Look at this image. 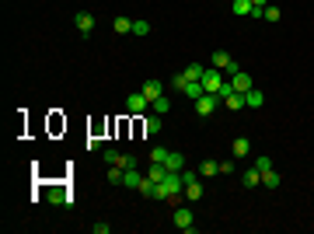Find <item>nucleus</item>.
I'll use <instances>...</instances> for the list:
<instances>
[{"label": "nucleus", "mask_w": 314, "mask_h": 234, "mask_svg": "<svg viewBox=\"0 0 314 234\" xmlns=\"http://www.w3.org/2000/svg\"><path fill=\"white\" fill-rule=\"evenodd\" d=\"M227 80H224V70H217V67H206V74H203V87L210 91V94H220V87H224Z\"/></svg>", "instance_id": "obj_3"}, {"label": "nucleus", "mask_w": 314, "mask_h": 234, "mask_svg": "<svg viewBox=\"0 0 314 234\" xmlns=\"http://www.w3.org/2000/svg\"><path fill=\"white\" fill-rule=\"evenodd\" d=\"M175 227H182L185 234H196V220H192V210L189 206H175Z\"/></svg>", "instance_id": "obj_4"}, {"label": "nucleus", "mask_w": 314, "mask_h": 234, "mask_svg": "<svg viewBox=\"0 0 314 234\" xmlns=\"http://www.w3.org/2000/svg\"><path fill=\"white\" fill-rule=\"evenodd\" d=\"M258 182H262V171H258V168H248V171L241 175V185H244V189H255Z\"/></svg>", "instance_id": "obj_12"}, {"label": "nucleus", "mask_w": 314, "mask_h": 234, "mask_svg": "<svg viewBox=\"0 0 314 234\" xmlns=\"http://www.w3.org/2000/svg\"><path fill=\"white\" fill-rule=\"evenodd\" d=\"M150 108H154L157 115H161V112H168V108H171V101H168V98L161 94V98H157V101H154V105H150Z\"/></svg>", "instance_id": "obj_25"}, {"label": "nucleus", "mask_w": 314, "mask_h": 234, "mask_svg": "<svg viewBox=\"0 0 314 234\" xmlns=\"http://www.w3.org/2000/svg\"><path fill=\"white\" fill-rule=\"evenodd\" d=\"M248 151H251V144H248L244 137H241V140H234V144H231V154H234V157H244V154H248Z\"/></svg>", "instance_id": "obj_22"}, {"label": "nucleus", "mask_w": 314, "mask_h": 234, "mask_svg": "<svg viewBox=\"0 0 314 234\" xmlns=\"http://www.w3.org/2000/svg\"><path fill=\"white\" fill-rule=\"evenodd\" d=\"M220 101H224L220 94H210V91H203V94L196 98V112L206 119V115H213V112H217V105H220Z\"/></svg>", "instance_id": "obj_2"}, {"label": "nucleus", "mask_w": 314, "mask_h": 234, "mask_svg": "<svg viewBox=\"0 0 314 234\" xmlns=\"http://www.w3.org/2000/svg\"><path fill=\"white\" fill-rule=\"evenodd\" d=\"M119 164H122V168H136V157H133V154H122V161H119Z\"/></svg>", "instance_id": "obj_34"}, {"label": "nucleus", "mask_w": 314, "mask_h": 234, "mask_svg": "<svg viewBox=\"0 0 314 234\" xmlns=\"http://www.w3.org/2000/svg\"><path fill=\"white\" fill-rule=\"evenodd\" d=\"M164 168H168V171H182V168H185V154H182V151H168Z\"/></svg>", "instance_id": "obj_9"}, {"label": "nucleus", "mask_w": 314, "mask_h": 234, "mask_svg": "<svg viewBox=\"0 0 314 234\" xmlns=\"http://www.w3.org/2000/svg\"><path fill=\"white\" fill-rule=\"evenodd\" d=\"M112 28H115V32H119V35H129V32H133V21H129V18H122V14H119V18H115V25H112Z\"/></svg>", "instance_id": "obj_21"}, {"label": "nucleus", "mask_w": 314, "mask_h": 234, "mask_svg": "<svg viewBox=\"0 0 314 234\" xmlns=\"http://www.w3.org/2000/svg\"><path fill=\"white\" fill-rule=\"evenodd\" d=\"M265 105V94L258 91V87H251L248 94H244V108H262Z\"/></svg>", "instance_id": "obj_11"}, {"label": "nucleus", "mask_w": 314, "mask_h": 234, "mask_svg": "<svg viewBox=\"0 0 314 234\" xmlns=\"http://www.w3.org/2000/svg\"><path fill=\"white\" fill-rule=\"evenodd\" d=\"M140 182H143V175H140L136 168H126V175H122V185H126V189H140Z\"/></svg>", "instance_id": "obj_13"}, {"label": "nucleus", "mask_w": 314, "mask_h": 234, "mask_svg": "<svg viewBox=\"0 0 314 234\" xmlns=\"http://www.w3.org/2000/svg\"><path fill=\"white\" fill-rule=\"evenodd\" d=\"M164 157H168V147H154L150 151V161H157V164H164Z\"/></svg>", "instance_id": "obj_28"}, {"label": "nucleus", "mask_w": 314, "mask_h": 234, "mask_svg": "<svg viewBox=\"0 0 314 234\" xmlns=\"http://www.w3.org/2000/svg\"><path fill=\"white\" fill-rule=\"evenodd\" d=\"M101 157H105V164H119V161H122V154H119V151H112V147H108Z\"/></svg>", "instance_id": "obj_26"}, {"label": "nucleus", "mask_w": 314, "mask_h": 234, "mask_svg": "<svg viewBox=\"0 0 314 234\" xmlns=\"http://www.w3.org/2000/svg\"><path fill=\"white\" fill-rule=\"evenodd\" d=\"M231 11L237 18H251V0H231Z\"/></svg>", "instance_id": "obj_15"}, {"label": "nucleus", "mask_w": 314, "mask_h": 234, "mask_svg": "<svg viewBox=\"0 0 314 234\" xmlns=\"http://www.w3.org/2000/svg\"><path fill=\"white\" fill-rule=\"evenodd\" d=\"M154 189H157V182H150V178H143V182H140V196L154 199Z\"/></svg>", "instance_id": "obj_23"}, {"label": "nucleus", "mask_w": 314, "mask_h": 234, "mask_svg": "<svg viewBox=\"0 0 314 234\" xmlns=\"http://www.w3.org/2000/svg\"><path fill=\"white\" fill-rule=\"evenodd\" d=\"M203 91H206V87H203V80H189V84H185V91H182V94H185V98H192V101H196V98H199V94H203Z\"/></svg>", "instance_id": "obj_16"}, {"label": "nucleus", "mask_w": 314, "mask_h": 234, "mask_svg": "<svg viewBox=\"0 0 314 234\" xmlns=\"http://www.w3.org/2000/svg\"><path fill=\"white\" fill-rule=\"evenodd\" d=\"M279 182H283V178H279V171H272V168H269V171H262V185H265V189H279Z\"/></svg>", "instance_id": "obj_17"}, {"label": "nucleus", "mask_w": 314, "mask_h": 234, "mask_svg": "<svg viewBox=\"0 0 314 234\" xmlns=\"http://www.w3.org/2000/svg\"><path fill=\"white\" fill-rule=\"evenodd\" d=\"M140 91H143V98H147V101H150V105H154L157 98H161V94H164V84H161V80H147V84H143V87H140Z\"/></svg>", "instance_id": "obj_7"}, {"label": "nucleus", "mask_w": 314, "mask_h": 234, "mask_svg": "<svg viewBox=\"0 0 314 234\" xmlns=\"http://www.w3.org/2000/svg\"><path fill=\"white\" fill-rule=\"evenodd\" d=\"M126 112H133V115H147L150 112V101L143 98V91H136V94L126 98Z\"/></svg>", "instance_id": "obj_5"}, {"label": "nucleus", "mask_w": 314, "mask_h": 234, "mask_svg": "<svg viewBox=\"0 0 314 234\" xmlns=\"http://www.w3.org/2000/svg\"><path fill=\"white\" fill-rule=\"evenodd\" d=\"M231 87H234L237 94H248V91H251L255 84H251V77H248V74L241 70V74H234V77H231Z\"/></svg>", "instance_id": "obj_8"}, {"label": "nucleus", "mask_w": 314, "mask_h": 234, "mask_svg": "<svg viewBox=\"0 0 314 234\" xmlns=\"http://www.w3.org/2000/svg\"><path fill=\"white\" fill-rule=\"evenodd\" d=\"M210 63H213L217 70L231 74V77H234V74H241V63H237V60H231V53H227V49H217V53L210 56Z\"/></svg>", "instance_id": "obj_1"}, {"label": "nucleus", "mask_w": 314, "mask_h": 234, "mask_svg": "<svg viewBox=\"0 0 314 234\" xmlns=\"http://www.w3.org/2000/svg\"><path fill=\"white\" fill-rule=\"evenodd\" d=\"M196 178H199L196 171H189V168H182V182H185V185H189V182H196Z\"/></svg>", "instance_id": "obj_33"}, {"label": "nucleus", "mask_w": 314, "mask_h": 234, "mask_svg": "<svg viewBox=\"0 0 314 234\" xmlns=\"http://www.w3.org/2000/svg\"><path fill=\"white\" fill-rule=\"evenodd\" d=\"M185 199H189V203H199V199H203V185H199V178L185 185Z\"/></svg>", "instance_id": "obj_14"}, {"label": "nucleus", "mask_w": 314, "mask_h": 234, "mask_svg": "<svg viewBox=\"0 0 314 234\" xmlns=\"http://www.w3.org/2000/svg\"><path fill=\"white\" fill-rule=\"evenodd\" d=\"M171 84H175V91H185L189 77H185V74H175V77H171Z\"/></svg>", "instance_id": "obj_30"}, {"label": "nucleus", "mask_w": 314, "mask_h": 234, "mask_svg": "<svg viewBox=\"0 0 314 234\" xmlns=\"http://www.w3.org/2000/svg\"><path fill=\"white\" fill-rule=\"evenodd\" d=\"M255 168H258V171H269V168H272V157H269V154H262L258 161H255Z\"/></svg>", "instance_id": "obj_29"}, {"label": "nucleus", "mask_w": 314, "mask_h": 234, "mask_svg": "<svg viewBox=\"0 0 314 234\" xmlns=\"http://www.w3.org/2000/svg\"><path fill=\"white\" fill-rule=\"evenodd\" d=\"M262 21H279V7H265L262 11Z\"/></svg>", "instance_id": "obj_27"}, {"label": "nucleus", "mask_w": 314, "mask_h": 234, "mask_svg": "<svg viewBox=\"0 0 314 234\" xmlns=\"http://www.w3.org/2000/svg\"><path fill=\"white\" fill-rule=\"evenodd\" d=\"M234 161H237L234 154L227 157V161H220V171H224V175H231V171H234Z\"/></svg>", "instance_id": "obj_31"}, {"label": "nucleus", "mask_w": 314, "mask_h": 234, "mask_svg": "<svg viewBox=\"0 0 314 234\" xmlns=\"http://www.w3.org/2000/svg\"><path fill=\"white\" fill-rule=\"evenodd\" d=\"M91 231H94V234H108V231H112V224H105V220H98V224H91Z\"/></svg>", "instance_id": "obj_32"}, {"label": "nucleus", "mask_w": 314, "mask_h": 234, "mask_svg": "<svg viewBox=\"0 0 314 234\" xmlns=\"http://www.w3.org/2000/svg\"><path fill=\"white\" fill-rule=\"evenodd\" d=\"M164 175H168V168H164V164H150V168H147V178H150V182H164Z\"/></svg>", "instance_id": "obj_19"}, {"label": "nucleus", "mask_w": 314, "mask_h": 234, "mask_svg": "<svg viewBox=\"0 0 314 234\" xmlns=\"http://www.w3.org/2000/svg\"><path fill=\"white\" fill-rule=\"evenodd\" d=\"M182 74H185L189 80H203V74H206V67H203V63H189V67H185Z\"/></svg>", "instance_id": "obj_18"}, {"label": "nucleus", "mask_w": 314, "mask_h": 234, "mask_svg": "<svg viewBox=\"0 0 314 234\" xmlns=\"http://www.w3.org/2000/svg\"><path fill=\"white\" fill-rule=\"evenodd\" d=\"M74 21H77V32L84 35V39L94 32V14H91V11H77V18H74Z\"/></svg>", "instance_id": "obj_6"}, {"label": "nucleus", "mask_w": 314, "mask_h": 234, "mask_svg": "<svg viewBox=\"0 0 314 234\" xmlns=\"http://www.w3.org/2000/svg\"><path fill=\"white\" fill-rule=\"evenodd\" d=\"M199 171H203V178H213V175H220V161H203Z\"/></svg>", "instance_id": "obj_20"}, {"label": "nucleus", "mask_w": 314, "mask_h": 234, "mask_svg": "<svg viewBox=\"0 0 314 234\" xmlns=\"http://www.w3.org/2000/svg\"><path fill=\"white\" fill-rule=\"evenodd\" d=\"M161 126H164V123H161V115H143V126H140V130H143V133H147V137H154V133H161Z\"/></svg>", "instance_id": "obj_10"}, {"label": "nucleus", "mask_w": 314, "mask_h": 234, "mask_svg": "<svg viewBox=\"0 0 314 234\" xmlns=\"http://www.w3.org/2000/svg\"><path fill=\"white\" fill-rule=\"evenodd\" d=\"M133 35H150V25L140 18V21H133Z\"/></svg>", "instance_id": "obj_24"}]
</instances>
